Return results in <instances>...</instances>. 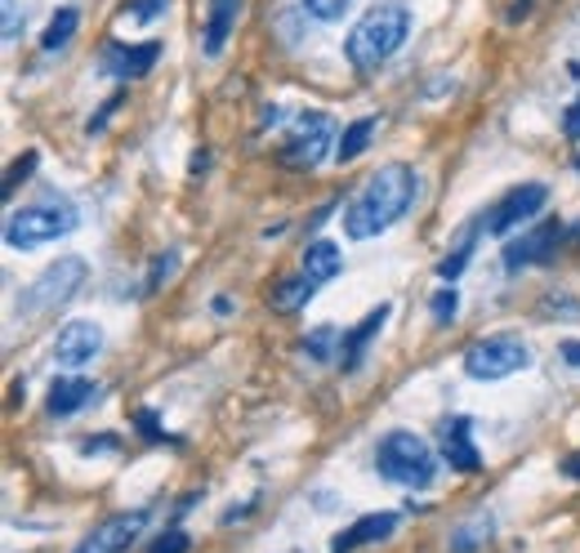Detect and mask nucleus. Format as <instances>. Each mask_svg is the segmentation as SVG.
Here are the masks:
<instances>
[{"label":"nucleus","mask_w":580,"mask_h":553,"mask_svg":"<svg viewBox=\"0 0 580 553\" xmlns=\"http://www.w3.org/2000/svg\"><path fill=\"white\" fill-rule=\"evenodd\" d=\"M411 205H416V170L402 161H389L349 197L344 232H349V241H371V237L389 232Z\"/></svg>","instance_id":"1"},{"label":"nucleus","mask_w":580,"mask_h":553,"mask_svg":"<svg viewBox=\"0 0 580 553\" xmlns=\"http://www.w3.org/2000/svg\"><path fill=\"white\" fill-rule=\"evenodd\" d=\"M407 37H411V6H402V0H380V6H371L353 23V32L344 41V59L353 63V72L371 77L407 46Z\"/></svg>","instance_id":"2"},{"label":"nucleus","mask_w":580,"mask_h":553,"mask_svg":"<svg viewBox=\"0 0 580 553\" xmlns=\"http://www.w3.org/2000/svg\"><path fill=\"white\" fill-rule=\"evenodd\" d=\"M376 469H380V477H389V482H398V486L424 491V486H433V477H438V455H433V446H429L424 438H416L411 429H393V433H384L380 446H376Z\"/></svg>","instance_id":"3"},{"label":"nucleus","mask_w":580,"mask_h":553,"mask_svg":"<svg viewBox=\"0 0 580 553\" xmlns=\"http://www.w3.org/2000/svg\"><path fill=\"white\" fill-rule=\"evenodd\" d=\"M77 223H81L77 205L50 197V201H37V205H23V210L10 214V223H6V245H10V250H37V245H50V241L77 232Z\"/></svg>","instance_id":"4"},{"label":"nucleus","mask_w":580,"mask_h":553,"mask_svg":"<svg viewBox=\"0 0 580 553\" xmlns=\"http://www.w3.org/2000/svg\"><path fill=\"white\" fill-rule=\"evenodd\" d=\"M86 276H90V268H86L81 254H63V259H54V263L37 276V282L23 291V300H19V318H46V313H59L63 304H72V300L81 295Z\"/></svg>","instance_id":"5"},{"label":"nucleus","mask_w":580,"mask_h":553,"mask_svg":"<svg viewBox=\"0 0 580 553\" xmlns=\"http://www.w3.org/2000/svg\"><path fill=\"white\" fill-rule=\"evenodd\" d=\"M331 143H336V121L327 112L309 108V112H300L296 121H290V130L281 139V161L290 170H318L327 161Z\"/></svg>","instance_id":"6"},{"label":"nucleus","mask_w":580,"mask_h":553,"mask_svg":"<svg viewBox=\"0 0 580 553\" xmlns=\"http://www.w3.org/2000/svg\"><path fill=\"white\" fill-rule=\"evenodd\" d=\"M527 366H531V349L518 335H487V340H473L464 349V375H473L482 384L509 380Z\"/></svg>","instance_id":"7"},{"label":"nucleus","mask_w":580,"mask_h":553,"mask_svg":"<svg viewBox=\"0 0 580 553\" xmlns=\"http://www.w3.org/2000/svg\"><path fill=\"white\" fill-rule=\"evenodd\" d=\"M544 201H549V188H544V183H518V188H509V192L487 210V232H491V237H509L513 228H522L527 219H536V214L544 210Z\"/></svg>","instance_id":"8"},{"label":"nucleus","mask_w":580,"mask_h":553,"mask_svg":"<svg viewBox=\"0 0 580 553\" xmlns=\"http://www.w3.org/2000/svg\"><path fill=\"white\" fill-rule=\"evenodd\" d=\"M148 509H121V513H112V517H103L72 553H126L139 535H143V526H148Z\"/></svg>","instance_id":"9"},{"label":"nucleus","mask_w":580,"mask_h":553,"mask_svg":"<svg viewBox=\"0 0 580 553\" xmlns=\"http://www.w3.org/2000/svg\"><path fill=\"white\" fill-rule=\"evenodd\" d=\"M558 245H562V223H558V219H544V223L527 228L522 237L504 241V268L518 272V268H531V263H549Z\"/></svg>","instance_id":"10"},{"label":"nucleus","mask_w":580,"mask_h":553,"mask_svg":"<svg viewBox=\"0 0 580 553\" xmlns=\"http://www.w3.org/2000/svg\"><path fill=\"white\" fill-rule=\"evenodd\" d=\"M103 353V331H99V322H68L63 331H59V340H54V362L63 366V371H81V366H90L94 358Z\"/></svg>","instance_id":"11"},{"label":"nucleus","mask_w":580,"mask_h":553,"mask_svg":"<svg viewBox=\"0 0 580 553\" xmlns=\"http://www.w3.org/2000/svg\"><path fill=\"white\" fill-rule=\"evenodd\" d=\"M161 59V41H143V46H126V41H108L103 50V72L117 81H139L157 68Z\"/></svg>","instance_id":"12"},{"label":"nucleus","mask_w":580,"mask_h":553,"mask_svg":"<svg viewBox=\"0 0 580 553\" xmlns=\"http://www.w3.org/2000/svg\"><path fill=\"white\" fill-rule=\"evenodd\" d=\"M438 446H442V460L460 473H478L482 469V455H478V442H473V424L464 415H451L442 420L438 429Z\"/></svg>","instance_id":"13"},{"label":"nucleus","mask_w":580,"mask_h":553,"mask_svg":"<svg viewBox=\"0 0 580 553\" xmlns=\"http://www.w3.org/2000/svg\"><path fill=\"white\" fill-rule=\"evenodd\" d=\"M393 531H398V513H393V509L367 513V517H358L353 526H344V531L331 540V553H353V549H362V544H380V540H389Z\"/></svg>","instance_id":"14"},{"label":"nucleus","mask_w":580,"mask_h":553,"mask_svg":"<svg viewBox=\"0 0 580 553\" xmlns=\"http://www.w3.org/2000/svg\"><path fill=\"white\" fill-rule=\"evenodd\" d=\"M241 10H246V0H206V28H201L206 41H201V50H206L210 59L223 54V46H228V37H232Z\"/></svg>","instance_id":"15"},{"label":"nucleus","mask_w":580,"mask_h":553,"mask_svg":"<svg viewBox=\"0 0 580 553\" xmlns=\"http://www.w3.org/2000/svg\"><path fill=\"white\" fill-rule=\"evenodd\" d=\"M389 313H393L389 304H380V309H371V313H367V318H362V322H358V326H353V331H349V335L340 340V366H344V371H358V366H362V358H367V349H371V340H376V335L384 331V322H389Z\"/></svg>","instance_id":"16"},{"label":"nucleus","mask_w":580,"mask_h":553,"mask_svg":"<svg viewBox=\"0 0 580 553\" xmlns=\"http://www.w3.org/2000/svg\"><path fill=\"white\" fill-rule=\"evenodd\" d=\"M482 228H487V214L482 219H473L469 228H460V237L451 241V250L438 259V276H442V282H460V272L469 268V259H473V245H478V237H482Z\"/></svg>","instance_id":"17"},{"label":"nucleus","mask_w":580,"mask_h":553,"mask_svg":"<svg viewBox=\"0 0 580 553\" xmlns=\"http://www.w3.org/2000/svg\"><path fill=\"white\" fill-rule=\"evenodd\" d=\"M94 398H99V384H94V380L68 375V380H54V384H50V402H46V406H50V415L63 420V415H77L81 406H90Z\"/></svg>","instance_id":"18"},{"label":"nucleus","mask_w":580,"mask_h":553,"mask_svg":"<svg viewBox=\"0 0 580 553\" xmlns=\"http://www.w3.org/2000/svg\"><path fill=\"white\" fill-rule=\"evenodd\" d=\"M318 291H322V286L313 282V276L300 272V276H286V282H277V286L268 291V304H272V313H300Z\"/></svg>","instance_id":"19"},{"label":"nucleus","mask_w":580,"mask_h":553,"mask_svg":"<svg viewBox=\"0 0 580 553\" xmlns=\"http://www.w3.org/2000/svg\"><path fill=\"white\" fill-rule=\"evenodd\" d=\"M304 272L313 276L318 286L336 282V276L344 272V250H340L336 241H309V245H304Z\"/></svg>","instance_id":"20"},{"label":"nucleus","mask_w":580,"mask_h":553,"mask_svg":"<svg viewBox=\"0 0 580 553\" xmlns=\"http://www.w3.org/2000/svg\"><path fill=\"white\" fill-rule=\"evenodd\" d=\"M491 531H496L491 513H473V517H464V522L451 531L447 553H482V549L491 544Z\"/></svg>","instance_id":"21"},{"label":"nucleus","mask_w":580,"mask_h":553,"mask_svg":"<svg viewBox=\"0 0 580 553\" xmlns=\"http://www.w3.org/2000/svg\"><path fill=\"white\" fill-rule=\"evenodd\" d=\"M376 130H380V121L376 117H362V121H353L349 130H344V139L336 143V161L340 165H349V161H358L367 148H371V139H376Z\"/></svg>","instance_id":"22"},{"label":"nucleus","mask_w":580,"mask_h":553,"mask_svg":"<svg viewBox=\"0 0 580 553\" xmlns=\"http://www.w3.org/2000/svg\"><path fill=\"white\" fill-rule=\"evenodd\" d=\"M77 28H81V14H77L72 6H68V10H59V14L50 19L46 37H41V50H50V54H54V50H63V46L77 37Z\"/></svg>","instance_id":"23"},{"label":"nucleus","mask_w":580,"mask_h":553,"mask_svg":"<svg viewBox=\"0 0 580 553\" xmlns=\"http://www.w3.org/2000/svg\"><path fill=\"white\" fill-rule=\"evenodd\" d=\"M166 10H170V0H130V6H126L117 19L130 23V28H143V23H157Z\"/></svg>","instance_id":"24"},{"label":"nucleus","mask_w":580,"mask_h":553,"mask_svg":"<svg viewBox=\"0 0 580 553\" xmlns=\"http://www.w3.org/2000/svg\"><path fill=\"white\" fill-rule=\"evenodd\" d=\"M456 313H460V291L447 282V286L429 300V318H433V326H451V322H456Z\"/></svg>","instance_id":"25"},{"label":"nucleus","mask_w":580,"mask_h":553,"mask_svg":"<svg viewBox=\"0 0 580 553\" xmlns=\"http://www.w3.org/2000/svg\"><path fill=\"white\" fill-rule=\"evenodd\" d=\"M174 268H179V250H166V254H157L152 259V268H148V282H143V291L148 295H157L170 276H174Z\"/></svg>","instance_id":"26"},{"label":"nucleus","mask_w":580,"mask_h":553,"mask_svg":"<svg viewBox=\"0 0 580 553\" xmlns=\"http://www.w3.org/2000/svg\"><path fill=\"white\" fill-rule=\"evenodd\" d=\"M37 161H41V157H37V152H28V157H19V161H14L10 170H6V188H0V192H6V201H10L14 192H19V183H28V179H32Z\"/></svg>","instance_id":"27"},{"label":"nucleus","mask_w":580,"mask_h":553,"mask_svg":"<svg viewBox=\"0 0 580 553\" xmlns=\"http://www.w3.org/2000/svg\"><path fill=\"white\" fill-rule=\"evenodd\" d=\"M336 340H340V331H336V326H318V331L304 340V353H309L313 362H327V358H336V353H331V344H336Z\"/></svg>","instance_id":"28"},{"label":"nucleus","mask_w":580,"mask_h":553,"mask_svg":"<svg viewBox=\"0 0 580 553\" xmlns=\"http://www.w3.org/2000/svg\"><path fill=\"white\" fill-rule=\"evenodd\" d=\"M304 6V14H313L318 23H336V19H344V10L353 6V0H300Z\"/></svg>","instance_id":"29"},{"label":"nucleus","mask_w":580,"mask_h":553,"mask_svg":"<svg viewBox=\"0 0 580 553\" xmlns=\"http://www.w3.org/2000/svg\"><path fill=\"white\" fill-rule=\"evenodd\" d=\"M188 549H192V535H188V531H179V526H174V531H166V535H157V540L148 544V553H188Z\"/></svg>","instance_id":"30"},{"label":"nucleus","mask_w":580,"mask_h":553,"mask_svg":"<svg viewBox=\"0 0 580 553\" xmlns=\"http://www.w3.org/2000/svg\"><path fill=\"white\" fill-rule=\"evenodd\" d=\"M0 10H6V41L14 46L23 37V10H19V0H0Z\"/></svg>","instance_id":"31"},{"label":"nucleus","mask_w":580,"mask_h":553,"mask_svg":"<svg viewBox=\"0 0 580 553\" xmlns=\"http://www.w3.org/2000/svg\"><path fill=\"white\" fill-rule=\"evenodd\" d=\"M553 313L580 318V300H567V295H544V304H540V318H553Z\"/></svg>","instance_id":"32"},{"label":"nucleus","mask_w":580,"mask_h":553,"mask_svg":"<svg viewBox=\"0 0 580 553\" xmlns=\"http://www.w3.org/2000/svg\"><path fill=\"white\" fill-rule=\"evenodd\" d=\"M117 108H121V94H112V99H108V103H103V112H99V117H90V121H86V134H99V130H103V125H108V121H112V112H117Z\"/></svg>","instance_id":"33"},{"label":"nucleus","mask_w":580,"mask_h":553,"mask_svg":"<svg viewBox=\"0 0 580 553\" xmlns=\"http://www.w3.org/2000/svg\"><path fill=\"white\" fill-rule=\"evenodd\" d=\"M134 424L143 429V438H152V442H166V433H161V424H157V415H152V411H134Z\"/></svg>","instance_id":"34"},{"label":"nucleus","mask_w":580,"mask_h":553,"mask_svg":"<svg viewBox=\"0 0 580 553\" xmlns=\"http://www.w3.org/2000/svg\"><path fill=\"white\" fill-rule=\"evenodd\" d=\"M562 134H567L571 143H580V99L567 108V117H562Z\"/></svg>","instance_id":"35"},{"label":"nucleus","mask_w":580,"mask_h":553,"mask_svg":"<svg viewBox=\"0 0 580 553\" xmlns=\"http://www.w3.org/2000/svg\"><path fill=\"white\" fill-rule=\"evenodd\" d=\"M94 451H117V438H86L81 455H94Z\"/></svg>","instance_id":"36"},{"label":"nucleus","mask_w":580,"mask_h":553,"mask_svg":"<svg viewBox=\"0 0 580 553\" xmlns=\"http://www.w3.org/2000/svg\"><path fill=\"white\" fill-rule=\"evenodd\" d=\"M558 353H562V362H567L571 371H580V340H562V349H558Z\"/></svg>","instance_id":"37"},{"label":"nucleus","mask_w":580,"mask_h":553,"mask_svg":"<svg viewBox=\"0 0 580 553\" xmlns=\"http://www.w3.org/2000/svg\"><path fill=\"white\" fill-rule=\"evenodd\" d=\"M562 473H567V477H576V482H580V451H576V455H567V460H562Z\"/></svg>","instance_id":"38"},{"label":"nucleus","mask_w":580,"mask_h":553,"mask_svg":"<svg viewBox=\"0 0 580 553\" xmlns=\"http://www.w3.org/2000/svg\"><path fill=\"white\" fill-rule=\"evenodd\" d=\"M576 170H580V152H576Z\"/></svg>","instance_id":"39"}]
</instances>
